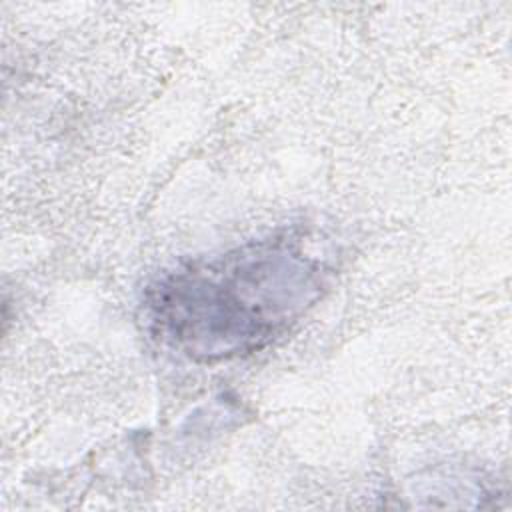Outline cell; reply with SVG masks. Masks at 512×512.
I'll use <instances>...</instances> for the list:
<instances>
[{
    "label": "cell",
    "mask_w": 512,
    "mask_h": 512,
    "mask_svg": "<svg viewBox=\"0 0 512 512\" xmlns=\"http://www.w3.org/2000/svg\"><path fill=\"white\" fill-rule=\"evenodd\" d=\"M318 268L294 244L262 242L168 276L150 308L164 338L190 356L238 354L270 340L318 296Z\"/></svg>",
    "instance_id": "1"
}]
</instances>
